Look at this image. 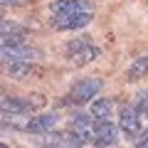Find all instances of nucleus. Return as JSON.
Returning a JSON list of instances; mask_svg holds the SVG:
<instances>
[{"label":"nucleus","mask_w":148,"mask_h":148,"mask_svg":"<svg viewBox=\"0 0 148 148\" xmlns=\"http://www.w3.org/2000/svg\"><path fill=\"white\" fill-rule=\"evenodd\" d=\"M47 99L42 94H30V96H5L0 99V111L5 114H35V111L45 109Z\"/></svg>","instance_id":"1"},{"label":"nucleus","mask_w":148,"mask_h":148,"mask_svg":"<svg viewBox=\"0 0 148 148\" xmlns=\"http://www.w3.org/2000/svg\"><path fill=\"white\" fill-rule=\"evenodd\" d=\"M104 89V82L99 79V77H86V79H79L77 84L69 89V96L67 101L69 104H89V99H94V96H99V91Z\"/></svg>","instance_id":"2"},{"label":"nucleus","mask_w":148,"mask_h":148,"mask_svg":"<svg viewBox=\"0 0 148 148\" xmlns=\"http://www.w3.org/2000/svg\"><path fill=\"white\" fill-rule=\"evenodd\" d=\"M3 72L10 77V79H17V82H27V79H37L42 77V67H37L35 62H20V59H5V67Z\"/></svg>","instance_id":"3"},{"label":"nucleus","mask_w":148,"mask_h":148,"mask_svg":"<svg viewBox=\"0 0 148 148\" xmlns=\"http://www.w3.org/2000/svg\"><path fill=\"white\" fill-rule=\"evenodd\" d=\"M119 141V126L111 123L109 119H101V121H94V146L106 148V146H114Z\"/></svg>","instance_id":"4"},{"label":"nucleus","mask_w":148,"mask_h":148,"mask_svg":"<svg viewBox=\"0 0 148 148\" xmlns=\"http://www.w3.org/2000/svg\"><path fill=\"white\" fill-rule=\"evenodd\" d=\"M91 22V12H67V15H54V30L59 32H72V30H82Z\"/></svg>","instance_id":"5"},{"label":"nucleus","mask_w":148,"mask_h":148,"mask_svg":"<svg viewBox=\"0 0 148 148\" xmlns=\"http://www.w3.org/2000/svg\"><path fill=\"white\" fill-rule=\"evenodd\" d=\"M69 128L74 131V136L82 141V146L94 141V119L89 114H77V116L69 121Z\"/></svg>","instance_id":"6"},{"label":"nucleus","mask_w":148,"mask_h":148,"mask_svg":"<svg viewBox=\"0 0 148 148\" xmlns=\"http://www.w3.org/2000/svg\"><path fill=\"white\" fill-rule=\"evenodd\" d=\"M141 121H143V119L136 114L133 106H123V109H121V119H119V128H121L128 138H136L138 133H141V128H143Z\"/></svg>","instance_id":"7"},{"label":"nucleus","mask_w":148,"mask_h":148,"mask_svg":"<svg viewBox=\"0 0 148 148\" xmlns=\"http://www.w3.org/2000/svg\"><path fill=\"white\" fill-rule=\"evenodd\" d=\"M99 57H101V49L96 47L94 42H89V45H84V47L74 49L72 54H67V59H69V62L74 64V67H86V64L96 62Z\"/></svg>","instance_id":"8"},{"label":"nucleus","mask_w":148,"mask_h":148,"mask_svg":"<svg viewBox=\"0 0 148 148\" xmlns=\"http://www.w3.org/2000/svg\"><path fill=\"white\" fill-rule=\"evenodd\" d=\"M91 0H57L49 5L52 15H67V12H91Z\"/></svg>","instance_id":"9"},{"label":"nucleus","mask_w":148,"mask_h":148,"mask_svg":"<svg viewBox=\"0 0 148 148\" xmlns=\"http://www.w3.org/2000/svg\"><path fill=\"white\" fill-rule=\"evenodd\" d=\"M54 123H57V114H37V116H30V119H27L25 131L42 136V133H47L49 128H54Z\"/></svg>","instance_id":"10"},{"label":"nucleus","mask_w":148,"mask_h":148,"mask_svg":"<svg viewBox=\"0 0 148 148\" xmlns=\"http://www.w3.org/2000/svg\"><path fill=\"white\" fill-rule=\"evenodd\" d=\"M45 136V146H62V148H67V146H82V141L77 136H74V131L72 128H69V131H52V128H49L47 133H42Z\"/></svg>","instance_id":"11"},{"label":"nucleus","mask_w":148,"mask_h":148,"mask_svg":"<svg viewBox=\"0 0 148 148\" xmlns=\"http://www.w3.org/2000/svg\"><path fill=\"white\" fill-rule=\"evenodd\" d=\"M111 111H114V101L111 99H91L89 104V116L94 119V121H101V119H109Z\"/></svg>","instance_id":"12"},{"label":"nucleus","mask_w":148,"mask_h":148,"mask_svg":"<svg viewBox=\"0 0 148 148\" xmlns=\"http://www.w3.org/2000/svg\"><path fill=\"white\" fill-rule=\"evenodd\" d=\"M146 74H148V54H143V57H136L131 64H128L126 79L128 82H138V79H143Z\"/></svg>","instance_id":"13"},{"label":"nucleus","mask_w":148,"mask_h":148,"mask_svg":"<svg viewBox=\"0 0 148 148\" xmlns=\"http://www.w3.org/2000/svg\"><path fill=\"white\" fill-rule=\"evenodd\" d=\"M133 109H136V114H138L141 119H148V89L138 91L136 101H133Z\"/></svg>","instance_id":"14"},{"label":"nucleus","mask_w":148,"mask_h":148,"mask_svg":"<svg viewBox=\"0 0 148 148\" xmlns=\"http://www.w3.org/2000/svg\"><path fill=\"white\" fill-rule=\"evenodd\" d=\"M91 42V37H77V40H72V42L64 47V54H72L74 49H79V47H84V45H89Z\"/></svg>","instance_id":"15"},{"label":"nucleus","mask_w":148,"mask_h":148,"mask_svg":"<svg viewBox=\"0 0 148 148\" xmlns=\"http://www.w3.org/2000/svg\"><path fill=\"white\" fill-rule=\"evenodd\" d=\"M136 146L138 148H148V128H141V133H138V138H136Z\"/></svg>","instance_id":"16"},{"label":"nucleus","mask_w":148,"mask_h":148,"mask_svg":"<svg viewBox=\"0 0 148 148\" xmlns=\"http://www.w3.org/2000/svg\"><path fill=\"white\" fill-rule=\"evenodd\" d=\"M8 3H20V0H0V5H8Z\"/></svg>","instance_id":"17"},{"label":"nucleus","mask_w":148,"mask_h":148,"mask_svg":"<svg viewBox=\"0 0 148 148\" xmlns=\"http://www.w3.org/2000/svg\"><path fill=\"white\" fill-rule=\"evenodd\" d=\"M0 148H5V143H3V141H0Z\"/></svg>","instance_id":"18"},{"label":"nucleus","mask_w":148,"mask_h":148,"mask_svg":"<svg viewBox=\"0 0 148 148\" xmlns=\"http://www.w3.org/2000/svg\"><path fill=\"white\" fill-rule=\"evenodd\" d=\"M0 96H3V86H0Z\"/></svg>","instance_id":"19"}]
</instances>
